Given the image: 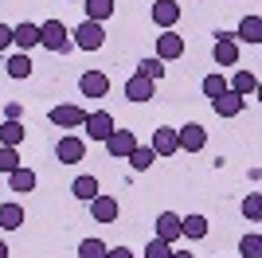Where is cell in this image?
Wrapping results in <instances>:
<instances>
[{
    "instance_id": "obj_14",
    "label": "cell",
    "mask_w": 262,
    "mask_h": 258,
    "mask_svg": "<svg viewBox=\"0 0 262 258\" xmlns=\"http://www.w3.org/2000/svg\"><path fill=\"white\" fill-rule=\"evenodd\" d=\"M78 90H82V98H106L110 94V78L102 75V71H86V75L78 78Z\"/></svg>"
},
{
    "instance_id": "obj_19",
    "label": "cell",
    "mask_w": 262,
    "mask_h": 258,
    "mask_svg": "<svg viewBox=\"0 0 262 258\" xmlns=\"http://www.w3.org/2000/svg\"><path fill=\"white\" fill-rule=\"evenodd\" d=\"M227 90L239 94V98H251V94H258V78H254L251 71H235V75L227 78Z\"/></svg>"
},
{
    "instance_id": "obj_22",
    "label": "cell",
    "mask_w": 262,
    "mask_h": 258,
    "mask_svg": "<svg viewBox=\"0 0 262 258\" xmlns=\"http://www.w3.org/2000/svg\"><path fill=\"white\" fill-rule=\"evenodd\" d=\"M24 137H28V125H24V121L8 118L4 125H0V145H12V149H16V145H20Z\"/></svg>"
},
{
    "instance_id": "obj_5",
    "label": "cell",
    "mask_w": 262,
    "mask_h": 258,
    "mask_svg": "<svg viewBox=\"0 0 262 258\" xmlns=\"http://www.w3.org/2000/svg\"><path fill=\"white\" fill-rule=\"evenodd\" d=\"M82 129H86V137H90V141H106L118 125H114V114H110V110H94V114H86Z\"/></svg>"
},
{
    "instance_id": "obj_13",
    "label": "cell",
    "mask_w": 262,
    "mask_h": 258,
    "mask_svg": "<svg viewBox=\"0 0 262 258\" xmlns=\"http://www.w3.org/2000/svg\"><path fill=\"white\" fill-rule=\"evenodd\" d=\"M211 110H215L219 118H239L243 110H247V98L231 94V90H223L219 98H211Z\"/></svg>"
},
{
    "instance_id": "obj_39",
    "label": "cell",
    "mask_w": 262,
    "mask_h": 258,
    "mask_svg": "<svg viewBox=\"0 0 262 258\" xmlns=\"http://www.w3.org/2000/svg\"><path fill=\"white\" fill-rule=\"evenodd\" d=\"M0 258H8V243L4 239H0Z\"/></svg>"
},
{
    "instance_id": "obj_35",
    "label": "cell",
    "mask_w": 262,
    "mask_h": 258,
    "mask_svg": "<svg viewBox=\"0 0 262 258\" xmlns=\"http://www.w3.org/2000/svg\"><path fill=\"white\" fill-rule=\"evenodd\" d=\"M8 47H12V28L0 24V51H8Z\"/></svg>"
},
{
    "instance_id": "obj_28",
    "label": "cell",
    "mask_w": 262,
    "mask_h": 258,
    "mask_svg": "<svg viewBox=\"0 0 262 258\" xmlns=\"http://www.w3.org/2000/svg\"><path fill=\"white\" fill-rule=\"evenodd\" d=\"M137 75L149 78V82H161V78H164V63L157 59V55H153V59H141V63H137Z\"/></svg>"
},
{
    "instance_id": "obj_11",
    "label": "cell",
    "mask_w": 262,
    "mask_h": 258,
    "mask_svg": "<svg viewBox=\"0 0 262 258\" xmlns=\"http://www.w3.org/2000/svg\"><path fill=\"white\" fill-rule=\"evenodd\" d=\"M184 55V35L176 32H161L157 35V59L161 63H172V59H180Z\"/></svg>"
},
{
    "instance_id": "obj_7",
    "label": "cell",
    "mask_w": 262,
    "mask_h": 258,
    "mask_svg": "<svg viewBox=\"0 0 262 258\" xmlns=\"http://www.w3.org/2000/svg\"><path fill=\"white\" fill-rule=\"evenodd\" d=\"M176 141H180V149H184V153H204V145H208V129L200 125V121H188L184 129H176Z\"/></svg>"
},
{
    "instance_id": "obj_21",
    "label": "cell",
    "mask_w": 262,
    "mask_h": 258,
    "mask_svg": "<svg viewBox=\"0 0 262 258\" xmlns=\"http://www.w3.org/2000/svg\"><path fill=\"white\" fill-rule=\"evenodd\" d=\"M24 227V207L12 200V204H0V231H20Z\"/></svg>"
},
{
    "instance_id": "obj_30",
    "label": "cell",
    "mask_w": 262,
    "mask_h": 258,
    "mask_svg": "<svg viewBox=\"0 0 262 258\" xmlns=\"http://www.w3.org/2000/svg\"><path fill=\"white\" fill-rule=\"evenodd\" d=\"M78 258H106V243L102 239H82L78 243Z\"/></svg>"
},
{
    "instance_id": "obj_3",
    "label": "cell",
    "mask_w": 262,
    "mask_h": 258,
    "mask_svg": "<svg viewBox=\"0 0 262 258\" xmlns=\"http://www.w3.org/2000/svg\"><path fill=\"white\" fill-rule=\"evenodd\" d=\"M82 157H86V141L78 137V133L59 137V145H55V161H59V164H78Z\"/></svg>"
},
{
    "instance_id": "obj_38",
    "label": "cell",
    "mask_w": 262,
    "mask_h": 258,
    "mask_svg": "<svg viewBox=\"0 0 262 258\" xmlns=\"http://www.w3.org/2000/svg\"><path fill=\"white\" fill-rule=\"evenodd\" d=\"M168 258H196V254H192V250H172Z\"/></svg>"
},
{
    "instance_id": "obj_26",
    "label": "cell",
    "mask_w": 262,
    "mask_h": 258,
    "mask_svg": "<svg viewBox=\"0 0 262 258\" xmlns=\"http://www.w3.org/2000/svg\"><path fill=\"white\" fill-rule=\"evenodd\" d=\"M125 161L133 164V172H149V168H153V161H157V153L149 149V145H137V149L125 157Z\"/></svg>"
},
{
    "instance_id": "obj_18",
    "label": "cell",
    "mask_w": 262,
    "mask_h": 258,
    "mask_svg": "<svg viewBox=\"0 0 262 258\" xmlns=\"http://www.w3.org/2000/svg\"><path fill=\"white\" fill-rule=\"evenodd\" d=\"M235 43H251V47H258V43H262V16H243L239 32H235Z\"/></svg>"
},
{
    "instance_id": "obj_24",
    "label": "cell",
    "mask_w": 262,
    "mask_h": 258,
    "mask_svg": "<svg viewBox=\"0 0 262 258\" xmlns=\"http://www.w3.org/2000/svg\"><path fill=\"white\" fill-rule=\"evenodd\" d=\"M71 196H75V200H82V204H90V200L98 196V180H94V176H75Z\"/></svg>"
},
{
    "instance_id": "obj_34",
    "label": "cell",
    "mask_w": 262,
    "mask_h": 258,
    "mask_svg": "<svg viewBox=\"0 0 262 258\" xmlns=\"http://www.w3.org/2000/svg\"><path fill=\"white\" fill-rule=\"evenodd\" d=\"M168 254H172V247H168V243H161V239H149L145 258H168Z\"/></svg>"
},
{
    "instance_id": "obj_1",
    "label": "cell",
    "mask_w": 262,
    "mask_h": 258,
    "mask_svg": "<svg viewBox=\"0 0 262 258\" xmlns=\"http://www.w3.org/2000/svg\"><path fill=\"white\" fill-rule=\"evenodd\" d=\"M39 47H47V51H55V55H67L75 47V43H71V28H67L63 20L39 24Z\"/></svg>"
},
{
    "instance_id": "obj_15",
    "label": "cell",
    "mask_w": 262,
    "mask_h": 258,
    "mask_svg": "<svg viewBox=\"0 0 262 258\" xmlns=\"http://www.w3.org/2000/svg\"><path fill=\"white\" fill-rule=\"evenodd\" d=\"M153 239H161V243L172 247L176 239H180V215H176V211H161V215H157V235Z\"/></svg>"
},
{
    "instance_id": "obj_25",
    "label": "cell",
    "mask_w": 262,
    "mask_h": 258,
    "mask_svg": "<svg viewBox=\"0 0 262 258\" xmlns=\"http://www.w3.org/2000/svg\"><path fill=\"white\" fill-rule=\"evenodd\" d=\"M82 8H86V20L102 24L114 16V0H82Z\"/></svg>"
},
{
    "instance_id": "obj_27",
    "label": "cell",
    "mask_w": 262,
    "mask_h": 258,
    "mask_svg": "<svg viewBox=\"0 0 262 258\" xmlns=\"http://www.w3.org/2000/svg\"><path fill=\"white\" fill-rule=\"evenodd\" d=\"M32 55H12L8 59V78H32Z\"/></svg>"
},
{
    "instance_id": "obj_37",
    "label": "cell",
    "mask_w": 262,
    "mask_h": 258,
    "mask_svg": "<svg viewBox=\"0 0 262 258\" xmlns=\"http://www.w3.org/2000/svg\"><path fill=\"white\" fill-rule=\"evenodd\" d=\"M4 114H8V118H16V121H20V114H24V106H20V102H8V106H4Z\"/></svg>"
},
{
    "instance_id": "obj_31",
    "label": "cell",
    "mask_w": 262,
    "mask_h": 258,
    "mask_svg": "<svg viewBox=\"0 0 262 258\" xmlns=\"http://www.w3.org/2000/svg\"><path fill=\"white\" fill-rule=\"evenodd\" d=\"M223 90H227V78L219 75V71H211V75L204 78V94H208V98H219Z\"/></svg>"
},
{
    "instance_id": "obj_23",
    "label": "cell",
    "mask_w": 262,
    "mask_h": 258,
    "mask_svg": "<svg viewBox=\"0 0 262 258\" xmlns=\"http://www.w3.org/2000/svg\"><path fill=\"white\" fill-rule=\"evenodd\" d=\"M8 188H12V192H35V172L24 168V164H20V168H12L8 172Z\"/></svg>"
},
{
    "instance_id": "obj_17",
    "label": "cell",
    "mask_w": 262,
    "mask_h": 258,
    "mask_svg": "<svg viewBox=\"0 0 262 258\" xmlns=\"http://www.w3.org/2000/svg\"><path fill=\"white\" fill-rule=\"evenodd\" d=\"M12 43H16V47H20L24 55L32 51V47H39V24H16V28H12Z\"/></svg>"
},
{
    "instance_id": "obj_10",
    "label": "cell",
    "mask_w": 262,
    "mask_h": 258,
    "mask_svg": "<svg viewBox=\"0 0 262 258\" xmlns=\"http://www.w3.org/2000/svg\"><path fill=\"white\" fill-rule=\"evenodd\" d=\"M90 215H94V223H114V219L121 215V204L114 200V196L98 192L94 200H90Z\"/></svg>"
},
{
    "instance_id": "obj_9",
    "label": "cell",
    "mask_w": 262,
    "mask_h": 258,
    "mask_svg": "<svg viewBox=\"0 0 262 258\" xmlns=\"http://www.w3.org/2000/svg\"><path fill=\"white\" fill-rule=\"evenodd\" d=\"M180 0H153V24L157 28H164V32H172L176 20H180Z\"/></svg>"
},
{
    "instance_id": "obj_4",
    "label": "cell",
    "mask_w": 262,
    "mask_h": 258,
    "mask_svg": "<svg viewBox=\"0 0 262 258\" xmlns=\"http://www.w3.org/2000/svg\"><path fill=\"white\" fill-rule=\"evenodd\" d=\"M47 118H51V125H59V129H82V121H86V110L75 106V102H63V106H55Z\"/></svg>"
},
{
    "instance_id": "obj_33",
    "label": "cell",
    "mask_w": 262,
    "mask_h": 258,
    "mask_svg": "<svg viewBox=\"0 0 262 258\" xmlns=\"http://www.w3.org/2000/svg\"><path fill=\"white\" fill-rule=\"evenodd\" d=\"M12 168H20V153L12 149V145H0V172L8 176Z\"/></svg>"
},
{
    "instance_id": "obj_8",
    "label": "cell",
    "mask_w": 262,
    "mask_h": 258,
    "mask_svg": "<svg viewBox=\"0 0 262 258\" xmlns=\"http://www.w3.org/2000/svg\"><path fill=\"white\" fill-rule=\"evenodd\" d=\"M235 63H239L235 32H215V67H235Z\"/></svg>"
},
{
    "instance_id": "obj_16",
    "label": "cell",
    "mask_w": 262,
    "mask_h": 258,
    "mask_svg": "<svg viewBox=\"0 0 262 258\" xmlns=\"http://www.w3.org/2000/svg\"><path fill=\"white\" fill-rule=\"evenodd\" d=\"M125 98H129V102H153L157 98V82H149V78H141V75L125 78Z\"/></svg>"
},
{
    "instance_id": "obj_29",
    "label": "cell",
    "mask_w": 262,
    "mask_h": 258,
    "mask_svg": "<svg viewBox=\"0 0 262 258\" xmlns=\"http://www.w3.org/2000/svg\"><path fill=\"white\" fill-rule=\"evenodd\" d=\"M239 254L243 258H262V235L258 231H251V235L239 239Z\"/></svg>"
},
{
    "instance_id": "obj_2",
    "label": "cell",
    "mask_w": 262,
    "mask_h": 258,
    "mask_svg": "<svg viewBox=\"0 0 262 258\" xmlns=\"http://www.w3.org/2000/svg\"><path fill=\"white\" fill-rule=\"evenodd\" d=\"M71 43H75L78 51H102V43H106V32H102V24L82 20L75 32H71Z\"/></svg>"
},
{
    "instance_id": "obj_20",
    "label": "cell",
    "mask_w": 262,
    "mask_h": 258,
    "mask_svg": "<svg viewBox=\"0 0 262 258\" xmlns=\"http://www.w3.org/2000/svg\"><path fill=\"white\" fill-rule=\"evenodd\" d=\"M180 239H208V219L204 215H180Z\"/></svg>"
},
{
    "instance_id": "obj_6",
    "label": "cell",
    "mask_w": 262,
    "mask_h": 258,
    "mask_svg": "<svg viewBox=\"0 0 262 258\" xmlns=\"http://www.w3.org/2000/svg\"><path fill=\"white\" fill-rule=\"evenodd\" d=\"M102 145H106V153L114 157V161H125V157L137 149V137H133V129H114Z\"/></svg>"
},
{
    "instance_id": "obj_36",
    "label": "cell",
    "mask_w": 262,
    "mask_h": 258,
    "mask_svg": "<svg viewBox=\"0 0 262 258\" xmlns=\"http://www.w3.org/2000/svg\"><path fill=\"white\" fill-rule=\"evenodd\" d=\"M106 258H133L129 247H106Z\"/></svg>"
},
{
    "instance_id": "obj_32",
    "label": "cell",
    "mask_w": 262,
    "mask_h": 258,
    "mask_svg": "<svg viewBox=\"0 0 262 258\" xmlns=\"http://www.w3.org/2000/svg\"><path fill=\"white\" fill-rule=\"evenodd\" d=\"M243 215H247L251 223H258V215H262V196L258 192H247V200H243Z\"/></svg>"
},
{
    "instance_id": "obj_12",
    "label": "cell",
    "mask_w": 262,
    "mask_h": 258,
    "mask_svg": "<svg viewBox=\"0 0 262 258\" xmlns=\"http://www.w3.org/2000/svg\"><path fill=\"white\" fill-rule=\"evenodd\" d=\"M149 149H153L157 157H172V153H180L176 129H172V125H161V129H153V145H149Z\"/></svg>"
}]
</instances>
